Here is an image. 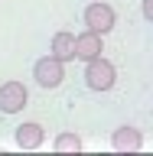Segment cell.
<instances>
[{
    "instance_id": "cell-9",
    "label": "cell",
    "mask_w": 153,
    "mask_h": 156,
    "mask_svg": "<svg viewBox=\"0 0 153 156\" xmlns=\"http://www.w3.org/2000/svg\"><path fill=\"white\" fill-rule=\"evenodd\" d=\"M52 150H56V153H78V150H82V136L78 133H59L56 140H52Z\"/></svg>"
},
{
    "instance_id": "cell-2",
    "label": "cell",
    "mask_w": 153,
    "mask_h": 156,
    "mask_svg": "<svg viewBox=\"0 0 153 156\" xmlns=\"http://www.w3.org/2000/svg\"><path fill=\"white\" fill-rule=\"evenodd\" d=\"M33 78H36L39 88L52 91V88H59L62 81H65V62H59L56 55H42V58H36V65H33Z\"/></svg>"
},
{
    "instance_id": "cell-4",
    "label": "cell",
    "mask_w": 153,
    "mask_h": 156,
    "mask_svg": "<svg viewBox=\"0 0 153 156\" xmlns=\"http://www.w3.org/2000/svg\"><path fill=\"white\" fill-rule=\"evenodd\" d=\"M29 104V91L23 81H3L0 85V114H20Z\"/></svg>"
},
{
    "instance_id": "cell-7",
    "label": "cell",
    "mask_w": 153,
    "mask_h": 156,
    "mask_svg": "<svg viewBox=\"0 0 153 156\" xmlns=\"http://www.w3.org/2000/svg\"><path fill=\"white\" fill-rule=\"evenodd\" d=\"M42 143H46V130H42V124L29 120V124H20L16 127V146H20V150H39Z\"/></svg>"
},
{
    "instance_id": "cell-10",
    "label": "cell",
    "mask_w": 153,
    "mask_h": 156,
    "mask_svg": "<svg viewBox=\"0 0 153 156\" xmlns=\"http://www.w3.org/2000/svg\"><path fill=\"white\" fill-rule=\"evenodd\" d=\"M140 13H144V20L153 23V0H144V3H140Z\"/></svg>"
},
{
    "instance_id": "cell-3",
    "label": "cell",
    "mask_w": 153,
    "mask_h": 156,
    "mask_svg": "<svg viewBox=\"0 0 153 156\" xmlns=\"http://www.w3.org/2000/svg\"><path fill=\"white\" fill-rule=\"evenodd\" d=\"M85 26L95 29V33H111V29L117 26V13L111 3H104V0H95V3H88L85 7Z\"/></svg>"
},
{
    "instance_id": "cell-6",
    "label": "cell",
    "mask_w": 153,
    "mask_h": 156,
    "mask_svg": "<svg viewBox=\"0 0 153 156\" xmlns=\"http://www.w3.org/2000/svg\"><path fill=\"white\" fill-rule=\"evenodd\" d=\"M111 146L117 153H137V150H144V133L137 127H117L111 133Z\"/></svg>"
},
{
    "instance_id": "cell-1",
    "label": "cell",
    "mask_w": 153,
    "mask_h": 156,
    "mask_svg": "<svg viewBox=\"0 0 153 156\" xmlns=\"http://www.w3.org/2000/svg\"><path fill=\"white\" fill-rule=\"evenodd\" d=\"M117 81V68L114 62H107L104 55L98 58H88L85 62V85L91 88V91H111Z\"/></svg>"
},
{
    "instance_id": "cell-8",
    "label": "cell",
    "mask_w": 153,
    "mask_h": 156,
    "mask_svg": "<svg viewBox=\"0 0 153 156\" xmlns=\"http://www.w3.org/2000/svg\"><path fill=\"white\" fill-rule=\"evenodd\" d=\"M49 55H56L59 62H72L75 58V36L68 33V29H59L56 36H52V42H49Z\"/></svg>"
},
{
    "instance_id": "cell-5",
    "label": "cell",
    "mask_w": 153,
    "mask_h": 156,
    "mask_svg": "<svg viewBox=\"0 0 153 156\" xmlns=\"http://www.w3.org/2000/svg\"><path fill=\"white\" fill-rule=\"evenodd\" d=\"M104 52V36L95 33V29H85V33H78L75 36V58L88 62V58H98Z\"/></svg>"
}]
</instances>
